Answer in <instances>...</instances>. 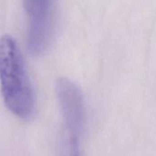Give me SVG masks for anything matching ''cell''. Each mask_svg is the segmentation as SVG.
I'll use <instances>...</instances> for the list:
<instances>
[{"label":"cell","mask_w":156,"mask_h":156,"mask_svg":"<svg viewBox=\"0 0 156 156\" xmlns=\"http://www.w3.org/2000/svg\"><path fill=\"white\" fill-rule=\"evenodd\" d=\"M0 86L5 107L23 121L33 118L34 90L16 41L10 35L0 37Z\"/></svg>","instance_id":"1"},{"label":"cell","mask_w":156,"mask_h":156,"mask_svg":"<svg viewBox=\"0 0 156 156\" xmlns=\"http://www.w3.org/2000/svg\"><path fill=\"white\" fill-rule=\"evenodd\" d=\"M28 16L27 48L37 56L45 49L50 33L52 0H24Z\"/></svg>","instance_id":"2"}]
</instances>
